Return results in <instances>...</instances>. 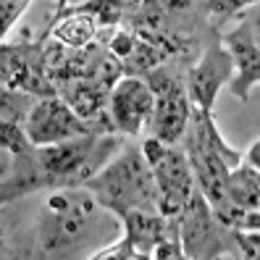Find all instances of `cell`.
Returning <instances> with one entry per match:
<instances>
[{
    "instance_id": "obj_1",
    "label": "cell",
    "mask_w": 260,
    "mask_h": 260,
    "mask_svg": "<svg viewBox=\"0 0 260 260\" xmlns=\"http://www.w3.org/2000/svg\"><path fill=\"white\" fill-rule=\"evenodd\" d=\"M124 145V134L118 132H95L58 145H35L24 155H11V163H6L0 200L8 205L32 192L87 187V181L100 174Z\"/></svg>"
},
{
    "instance_id": "obj_2",
    "label": "cell",
    "mask_w": 260,
    "mask_h": 260,
    "mask_svg": "<svg viewBox=\"0 0 260 260\" xmlns=\"http://www.w3.org/2000/svg\"><path fill=\"white\" fill-rule=\"evenodd\" d=\"M124 234V221L113 210L98 203L87 187L50 189L40 218L35 223V239L29 244L32 257H95Z\"/></svg>"
},
{
    "instance_id": "obj_3",
    "label": "cell",
    "mask_w": 260,
    "mask_h": 260,
    "mask_svg": "<svg viewBox=\"0 0 260 260\" xmlns=\"http://www.w3.org/2000/svg\"><path fill=\"white\" fill-rule=\"evenodd\" d=\"M181 145H184L189 155L197 187L205 194L210 208L216 210V216L226 226L239 229L244 213L237 210L232 200H229V171L242 163V155L239 150L226 145V140L216 126L213 111H203L197 105H192V118H189V126Z\"/></svg>"
},
{
    "instance_id": "obj_4",
    "label": "cell",
    "mask_w": 260,
    "mask_h": 260,
    "mask_svg": "<svg viewBox=\"0 0 260 260\" xmlns=\"http://www.w3.org/2000/svg\"><path fill=\"white\" fill-rule=\"evenodd\" d=\"M87 189L118 218L126 216L129 210L158 208L155 176H152L150 160L142 152V145H124L116 158L105 163L100 174L87 181Z\"/></svg>"
},
{
    "instance_id": "obj_5",
    "label": "cell",
    "mask_w": 260,
    "mask_h": 260,
    "mask_svg": "<svg viewBox=\"0 0 260 260\" xmlns=\"http://www.w3.org/2000/svg\"><path fill=\"white\" fill-rule=\"evenodd\" d=\"M124 234L108 247L95 252V260H181L187 257L181 247L179 221L155 210H129Z\"/></svg>"
},
{
    "instance_id": "obj_6",
    "label": "cell",
    "mask_w": 260,
    "mask_h": 260,
    "mask_svg": "<svg viewBox=\"0 0 260 260\" xmlns=\"http://www.w3.org/2000/svg\"><path fill=\"white\" fill-rule=\"evenodd\" d=\"M187 69L184 63L168 60L158 69L147 71L142 79L155 95V108L150 118V134L166 145H181L192 118V98L187 92Z\"/></svg>"
},
{
    "instance_id": "obj_7",
    "label": "cell",
    "mask_w": 260,
    "mask_h": 260,
    "mask_svg": "<svg viewBox=\"0 0 260 260\" xmlns=\"http://www.w3.org/2000/svg\"><path fill=\"white\" fill-rule=\"evenodd\" d=\"M142 152L152 166L158 187V210L168 218H176L189 205L192 194L197 192V179L184 145H166L158 137H145Z\"/></svg>"
},
{
    "instance_id": "obj_8",
    "label": "cell",
    "mask_w": 260,
    "mask_h": 260,
    "mask_svg": "<svg viewBox=\"0 0 260 260\" xmlns=\"http://www.w3.org/2000/svg\"><path fill=\"white\" fill-rule=\"evenodd\" d=\"M179 234L184 255L192 260L232 257L234 252V229L216 216V210L210 208L200 187L192 194L184 213L179 216Z\"/></svg>"
},
{
    "instance_id": "obj_9",
    "label": "cell",
    "mask_w": 260,
    "mask_h": 260,
    "mask_svg": "<svg viewBox=\"0 0 260 260\" xmlns=\"http://www.w3.org/2000/svg\"><path fill=\"white\" fill-rule=\"evenodd\" d=\"M234 71V58L226 50L221 32L216 26H210L203 40L200 55L187 69V92L192 98V105L203 111H213L218 89L232 82Z\"/></svg>"
},
{
    "instance_id": "obj_10",
    "label": "cell",
    "mask_w": 260,
    "mask_h": 260,
    "mask_svg": "<svg viewBox=\"0 0 260 260\" xmlns=\"http://www.w3.org/2000/svg\"><path fill=\"white\" fill-rule=\"evenodd\" d=\"M48 37V35H45ZM45 37L40 40H6L0 50V82L11 89H24L37 98H53L58 95L55 87L48 82L42 71V48Z\"/></svg>"
},
{
    "instance_id": "obj_11",
    "label": "cell",
    "mask_w": 260,
    "mask_h": 260,
    "mask_svg": "<svg viewBox=\"0 0 260 260\" xmlns=\"http://www.w3.org/2000/svg\"><path fill=\"white\" fill-rule=\"evenodd\" d=\"M26 132L35 145H58L84 134H95L98 129L89 126L60 95H53L37 100V105L29 113Z\"/></svg>"
},
{
    "instance_id": "obj_12",
    "label": "cell",
    "mask_w": 260,
    "mask_h": 260,
    "mask_svg": "<svg viewBox=\"0 0 260 260\" xmlns=\"http://www.w3.org/2000/svg\"><path fill=\"white\" fill-rule=\"evenodd\" d=\"M111 121L124 137H137L152 118L155 95L142 76H121L111 89Z\"/></svg>"
},
{
    "instance_id": "obj_13",
    "label": "cell",
    "mask_w": 260,
    "mask_h": 260,
    "mask_svg": "<svg viewBox=\"0 0 260 260\" xmlns=\"http://www.w3.org/2000/svg\"><path fill=\"white\" fill-rule=\"evenodd\" d=\"M221 37H223L226 50L232 53L234 69H237L232 82H229V89H232L234 98H239V103H247L250 89L260 84V45L255 40L250 19L244 13H239V24Z\"/></svg>"
},
{
    "instance_id": "obj_14",
    "label": "cell",
    "mask_w": 260,
    "mask_h": 260,
    "mask_svg": "<svg viewBox=\"0 0 260 260\" xmlns=\"http://www.w3.org/2000/svg\"><path fill=\"white\" fill-rule=\"evenodd\" d=\"M98 35H100V24L89 13H63L48 26V37H53L55 42L66 45L71 50L89 48L98 40Z\"/></svg>"
},
{
    "instance_id": "obj_15",
    "label": "cell",
    "mask_w": 260,
    "mask_h": 260,
    "mask_svg": "<svg viewBox=\"0 0 260 260\" xmlns=\"http://www.w3.org/2000/svg\"><path fill=\"white\" fill-rule=\"evenodd\" d=\"M229 200L242 213L260 208V171L250 163H239L229 171Z\"/></svg>"
},
{
    "instance_id": "obj_16",
    "label": "cell",
    "mask_w": 260,
    "mask_h": 260,
    "mask_svg": "<svg viewBox=\"0 0 260 260\" xmlns=\"http://www.w3.org/2000/svg\"><path fill=\"white\" fill-rule=\"evenodd\" d=\"M126 11H129L126 0H84V3L74 6V8H66L63 13H89L92 19H98L100 26H118V24H124ZM63 13L53 16L50 21L60 19Z\"/></svg>"
},
{
    "instance_id": "obj_17",
    "label": "cell",
    "mask_w": 260,
    "mask_h": 260,
    "mask_svg": "<svg viewBox=\"0 0 260 260\" xmlns=\"http://www.w3.org/2000/svg\"><path fill=\"white\" fill-rule=\"evenodd\" d=\"M255 3H260V0H205V13H208L210 26L221 29V24L232 21L234 16L252 8Z\"/></svg>"
},
{
    "instance_id": "obj_18",
    "label": "cell",
    "mask_w": 260,
    "mask_h": 260,
    "mask_svg": "<svg viewBox=\"0 0 260 260\" xmlns=\"http://www.w3.org/2000/svg\"><path fill=\"white\" fill-rule=\"evenodd\" d=\"M232 257L260 260V232L252 229H234V252Z\"/></svg>"
},
{
    "instance_id": "obj_19",
    "label": "cell",
    "mask_w": 260,
    "mask_h": 260,
    "mask_svg": "<svg viewBox=\"0 0 260 260\" xmlns=\"http://www.w3.org/2000/svg\"><path fill=\"white\" fill-rule=\"evenodd\" d=\"M32 6V0H0V26H3V40L8 37V32L16 21L21 19V13Z\"/></svg>"
},
{
    "instance_id": "obj_20",
    "label": "cell",
    "mask_w": 260,
    "mask_h": 260,
    "mask_svg": "<svg viewBox=\"0 0 260 260\" xmlns=\"http://www.w3.org/2000/svg\"><path fill=\"white\" fill-rule=\"evenodd\" d=\"M242 160L250 163L252 168H257V171H260V140H255V142L250 145V150L242 155Z\"/></svg>"
},
{
    "instance_id": "obj_21",
    "label": "cell",
    "mask_w": 260,
    "mask_h": 260,
    "mask_svg": "<svg viewBox=\"0 0 260 260\" xmlns=\"http://www.w3.org/2000/svg\"><path fill=\"white\" fill-rule=\"evenodd\" d=\"M244 16L250 19V24H252V32H255V40H257V45H260V3H255L252 8L244 11Z\"/></svg>"
},
{
    "instance_id": "obj_22",
    "label": "cell",
    "mask_w": 260,
    "mask_h": 260,
    "mask_svg": "<svg viewBox=\"0 0 260 260\" xmlns=\"http://www.w3.org/2000/svg\"><path fill=\"white\" fill-rule=\"evenodd\" d=\"M84 3V0H55V8H53V16H58V13H63L66 8H74V6H79ZM50 16V19H53Z\"/></svg>"
},
{
    "instance_id": "obj_23",
    "label": "cell",
    "mask_w": 260,
    "mask_h": 260,
    "mask_svg": "<svg viewBox=\"0 0 260 260\" xmlns=\"http://www.w3.org/2000/svg\"><path fill=\"white\" fill-rule=\"evenodd\" d=\"M126 3H129V11H134L137 6H142V0H126ZM129 11H126V13H129Z\"/></svg>"
}]
</instances>
